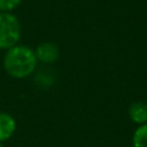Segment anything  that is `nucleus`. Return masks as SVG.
I'll return each mask as SVG.
<instances>
[{
    "label": "nucleus",
    "mask_w": 147,
    "mask_h": 147,
    "mask_svg": "<svg viewBox=\"0 0 147 147\" xmlns=\"http://www.w3.org/2000/svg\"><path fill=\"white\" fill-rule=\"evenodd\" d=\"M37 56L32 48L25 45H15L7 49L3 57L6 72L17 79L29 77L37 67Z\"/></svg>",
    "instance_id": "nucleus-1"
},
{
    "label": "nucleus",
    "mask_w": 147,
    "mask_h": 147,
    "mask_svg": "<svg viewBox=\"0 0 147 147\" xmlns=\"http://www.w3.org/2000/svg\"><path fill=\"white\" fill-rule=\"evenodd\" d=\"M21 38V24L18 18L6 11H0V49H9L17 45Z\"/></svg>",
    "instance_id": "nucleus-2"
},
{
    "label": "nucleus",
    "mask_w": 147,
    "mask_h": 147,
    "mask_svg": "<svg viewBox=\"0 0 147 147\" xmlns=\"http://www.w3.org/2000/svg\"><path fill=\"white\" fill-rule=\"evenodd\" d=\"M37 60L41 61L44 63H53L55 62L60 56V49L54 42H42L38 45L37 49L34 51Z\"/></svg>",
    "instance_id": "nucleus-3"
},
{
    "label": "nucleus",
    "mask_w": 147,
    "mask_h": 147,
    "mask_svg": "<svg viewBox=\"0 0 147 147\" xmlns=\"http://www.w3.org/2000/svg\"><path fill=\"white\" fill-rule=\"evenodd\" d=\"M16 130V121L8 113H0V142L13 137Z\"/></svg>",
    "instance_id": "nucleus-4"
},
{
    "label": "nucleus",
    "mask_w": 147,
    "mask_h": 147,
    "mask_svg": "<svg viewBox=\"0 0 147 147\" xmlns=\"http://www.w3.org/2000/svg\"><path fill=\"white\" fill-rule=\"evenodd\" d=\"M129 115L132 122L141 125L147 123V103L142 101L133 102L129 108Z\"/></svg>",
    "instance_id": "nucleus-5"
},
{
    "label": "nucleus",
    "mask_w": 147,
    "mask_h": 147,
    "mask_svg": "<svg viewBox=\"0 0 147 147\" xmlns=\"http://www.w3.org/2000/svg\"><path fill=\"white\" fill-rule=\"evenodd\" d=\"M133 147H147V123L139 125L132 136Z\"/></svg>",
    "instance_id": "nucleus-6"
},
{
    "label": "nucleus",
    "mask_w": 147,
    "mask_h": 147,
    "mask_svg": "<svg viewBox=\"0 0 147 147\" xmlns=\"http://www.w3.org/2000/svg\"><path fill=\"white\" fill-rule=\"evenodd\" d=\"M22 0H0V11L10 13V10L18 7Z\"/></svg>",
    "instance_id": "nucleus-7"
},
{
    "label": "nucleus",
    "mask_w": 147,
    "mask_h": 147,
    "mask_svg": "<svg viewBox=\"0 0 147 147\" xmlns=\"http://www.w3.org/2000/svg\"><path fill=\"white\" fill-rule=\"evenodd\" d=\"M0 147H2V144H1V142H0Z\"/></svg>",
    "instance_id": "nucleus-8"
}]
</instances>
